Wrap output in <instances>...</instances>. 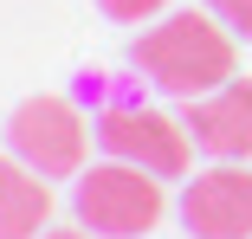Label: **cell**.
Instances as JSON below:
<instances>
[{
  "label": "cell",
  "mask_w": 252,
  "mask_h": 239,
  "mask_svg": "<svg viewBox=\"0 0 252 239\" xmlns=\"http://www.w3.org/2000/svg\"><path fill=\"white\" fill-rule=\"evenodd\" d=\"M129 71H142V84H156L162 97L194 104L207 90H220L226 78H239V39L207 7H168L162 20H149L136 32Z\"/></svg>",
  "instance_id": "6da1fadb"
},
{
  "label": "cell",
  "mask_w": 252,
  "mask_h": 239,
  "mask_svg": "<svg viewBox=\"0 0 252 239\" xmlns=\"http://www.w3.org/2000/svg\"><path fill=\"white\" fill-rule=\"evenodd\" d=\"M84 104H91V129H97V149L136 162L162 181H181L194 168V136L188 123H175L168 110H156L136 84H117L104 71H84Z\"/></svg>",
  "instance_id": "7a4b0ae2"
},
{
  "label": "cell",
  "mask_w": 252,
  "mask_h": 239,
  "mask_svg": "<svg viewBox=\"0 0 252 239\" xmlns=\"http://www.w3.org/2000/svg\"><path fill=\"white\" fill-rule=\"evenodd\" d=\"M71 213L78 226L91 233H104V239H142V233H156L162 213H168V194H162V175H149L136 162H91L71 187Z\"/></svg>",
  "instance_id": "3957f363"
},
{
  "label": "cell",
  "mask_w": 252,
  "mask_h": 239,
  "mask_svg": "<svg viewBox=\"0 0 252 239\" xmlns=\"http://www.w3.org/2000/svg\"><path fill=\"white\" fill-rule=\"evenodd\" d=\"M91 142H97V129H91V117H84L78 97L39 90V97L13 104V117H7V149H13L26 168H39L45 181H78Z\"/></svg>",
  "instance_id": "277c9868"
},
{
  "label": "cell",
  "mask_w": 252,
  "mask_h": 239,
  "mask_svg": "<svg viewBox=\"0 0 252 239\" xmlns=\"http://www.w3.org/2000/svg\"><path fill=\"white\" fill-rule=\"evenodd\" d=\"M181 226L194 239H252V162H214L181 187Z\"/></svg>",
  "instance_id": "5b68a950"
},
{
  "label": "cell",
  "mask_w": 252,
  "mask_h": 239,
  "mask_svg": "<svg viewBox=\"0 0 252 239\" xmlns=\"http://www.w3.org/2000/svg\"><path fill=\"white\" fill-rule=\"evenodd\" d=\"M181 123L200 155L214 162H252V78H226L220 90L181 104Z\"/></svg>",
  "instance_id": "8992f818"
},
{
  "label": "cell",
  "mask_w": 252,
  "mask_h": 239,
  "mask_svg": "<svg viewBox=\"0 0 252 239\" xmlns=\"http://www.w3.org/2000/svg\"><path fill=\"white\" fill-rule=\"evenodd\" d=\"M52 226V181L20 155H0V239H39Z\"/></svg>",
  "instance_id": "52a82bcc"
},
{
  "label": "cell",
  "mask_w": 252,
  "mask_h": 239,
  "mask_svg": "<svg viewBox=\"0 0 252 239\" xmlns=\"http://www.w3.org/2000/svg\"><path fill=\"white\" fill-rule=\"evenodd\" d=\"M97 13L117 20V26H149V20L168 13V0H97Z\"/></svg>",
  "instance_id": "ba28073f"
},
{
  "label": "cell",
  "mask_w": 252,
  "mask_h": 239,
  "mask_svg": "<svg viewBox=\"0 0 252 239\" xmlns=\"http://www.w3.org/2000/svg\"><path fill=\"white\" fill-rule=\"evenodd\" d=\"M200 7H207L233 39H246V45H252V0H200Z\"/></svg>",
  "instance_id": "9c48e42d"
},
{
  "label": "cell",
  "mask_w": 252,
  "mask_h": 239,
  "mask_svg": "<svg viewBox=\"0 0 252 239\" xmlns=\"http://www.w3.org/2000/svg\"><path fill=\"white\" fill-rule=\"evenodd\" d=\"M39 239H104V233H91V226H45Z\"/></svg>",
  "instance_id": "30bf717a"
}]
</instances>
